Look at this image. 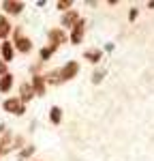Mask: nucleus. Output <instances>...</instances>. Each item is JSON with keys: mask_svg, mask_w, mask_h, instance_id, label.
Wrapping results in <instances>:
<instances>
[{"mask_svg": "<svg viewBox=\"0 0 154 161\" xmlns=\"http://www.w3.org/2000/svg\"><path fill=\"white\" fill-rule=\"evenodd\" d=\"M9 30H11V28H9V22H7L4 17H0V37H7Z\"/></svg>", "mask_w": 154, "mask_h": 161, "instance_id": "obj_12", "label": "nucleus"}, {"mask_svg": "<svg viewBox=\"0 0 154 161\" xmlns=\"http://www.w3.org/2000/svg\"><path fill=\"white\" fill-rule=\"evenodd\" d=\"M4 110L13 112V114H24V105L19 103V99H7L4 101Z\"/></svg>", "mask_w": 154, "mask_h": 161, "instance_id": "obj_2", "label": "nucleus"}, {"mask_svg": "<svg viewBox=\"0 0 154 161\" xmlns=\"http://www.w3.org/2000/svg\"><path fill=\"white\" fill-rule=\"evenodd\" d=\"M103 75H105V73H103V71H96V73L92 75V82H94V84H99V82H101V80H103Z\"/></svg>", "mask_w": 154, "mask_h": 161, "instance_id": "obj_16", "label": "nucleus"}, {"mask_svg": "<svg viewBox=\"0 0 154 161\" xmlns=\"http://www.w3.org/2000/svg\"><path fill=\"white\" fill-rule=\"evenodd\" d=\"M81 35H84V22H77L73 26V35H71V41L73 43H79L81 41Z\"/></svg>", "mask_w": 154, "mask_h": 161, "instance_id": "obj_3", "label": "nucleus"}, {"mask_svg": "<svg viewBox=\"0 0 154 161\" xmlns=\"http://www.w3.org/2000/svg\"><path fill=\"white\" fill-rule=\"evenodd\" d=\"M62 24L64 26H73V24H77V13H66V15H64L62 17Z\"/></svg>", "mask_w": 154, "mask_h": 161, "instance_id": "obj_6", "label": "nucleus"}, {"mask_svg": "<svg viewBox=\"0 0 154 161\" xmlns=\"http://www.w3.org/2000/svg\"><path fill=\"white\" fill-rule=\"evenodd\" d=\"M77 71H79L77 62H69L62 71H60V80H71V77H75V75H77Z\"/></svg>", "mask_w": 154, "mask_h": 161, "instance_id": "obj_1", "label": "nucleus"}, {"mask_svg": "<svg viewBox=\"0 0 154 161\" xmlns=\"http://www.w3.org/2000/svg\"><path fill=\"white\" fill-rule=\"evenodd\" d=\"M34 90H37V95H43L45 92V84H43V77H34Z\"/></svg>", "mask_w": 154, "mask_h": 161, "instance_id": "obj_10", "label": "nucleus"}, {"mask_svg": "<svg viewBox=\"0 0 154 161\" xmlns=\"http://www.w3.org/2000/svg\"><path fill=\"white\" fill-rule=\"evenodd\" d=\"M11 82H13V77L4 73V77L0 80V90H9V88H11Z\"/></svg>", "mask_w": 154, "mask_h": 161, "instance_id": "obj_11", "label": "nucleus"}, {"mask_svg": "<svg viewBox=\"0 0 154 161\" xmlns=\"http://www.w3.org/2000/svg\"><path fill=\"white\" fill-rule=\"evenodd\" d=\"M54 50H56V47H45V50L41 52V58H43V60H47L51 54H54Z\"/></svg>", "mask_w": 154, "mask_h": 161, "instance_id": "obj_15", "label": "nucleus"}, {"mask_svg": "<svg viewBox=\"0 0 154 161\" xmlns=\"http://www.w3.org/2000/svg\"><path fill=\"white\" fill-rule=\"evenodd\" d=\"M2 56H4V60H13V47H11V43H2Z\"/></svg>", "mask_w": 154, "mask_h": 161, "instance_id": "obj_7", "label": "nucleus"}, {"mask_svg": "<svg viewBox=\"0 0 154 161\" xmlns=\"http://www.w3.org/2000/svg\"><path fill=\"white\" fill-rule=\"evenodd\" d=\"M30 97H32V88L28 86V84H24L22 86V101H28Z\"/></svg>", "mask_w": 154, "mask_h": 161, "instance_id": "obj_13", "label": "nucleus"}, {"mask_svg": "<svg viewBox=\"0 0 154 161\" xmlns=\"http://www.w3.org/2000/svg\"><path fill=\"white\" fill-rule=\"evenodd\" d=\"M24 9V4L22 2H11V0H7L4 2V11H9V13H19Z\"/></svg>", "mask_w": 154, "mask_h": 161, "instance_id": "obj_5", "label": "nucleus"}, {"mask_svg": "<svg viewBox=\"0 0 154 161\" xmlns=\"http://www.w3.org/2000/svg\"><path fill=\"white\" fill-rule=\"evenodd\" d=\"M49 39L54 41V47H56L58 43H64V41H66V35H64L62 30H51V32H49Z\"/></svg>", "mask_w": 154, "mask_h": 161, "instance_id": "obj_4", "label": "nucleus"}, {"mask_svg": "<svg viewBox=\"0 0 154 161\" xmlns=\"http://www.w3.org/2000/svg\"><path fill=\"white\" fill-rule=\"evenodd\" d=\"M86 58H88L90 62H99L101 60V52L99 50H90V52H86Z\"/></svg>", "mask_w": 154, "mask_h": 161, "instance_id": "obj_9", "label": "nucleus"}, {"mask_svg": "<svg viewBox=\"0 0 154 161\" xmlns=\"http://www.w3.org/2000/svg\"><path fill=\"white\" fill-rule=\"evenodd\" d=\"M69 7H71V2H69V0H64V2H58V9H69Z\"/></svg>", "mask_w": 154, "mask_h": 161, "instance_id": "obj_17", "label": "nucleus"}, {"mask_svg": "<svg viewBox=\"0 0 154 161\" xmlns=\"http://www.w3.org/2000/svg\"><path fill=\"white\" fill-rule=\"evenodd\" d=\"M7 71V67H4V62H0V73H4Z\"/></svg>", "mask_w": 154, "mask_h": 161, "instance_id": "obj_18", "label": "nucleus"}, {"mask_svg": "<svg viewBox=\"0 0 154 161\" xmlns=\"http://www.w3.org/2000/svg\"><path fill=\"white\" fill-rule=\"evenodd\" d=\"M30 47H32V43L28 39H17V50L19 52H28Z\"/></svg>", "mask_w": 154, "mask_h": 161, "instance_id": "obj_8", "label": "nucleus"}, {"mask_svg": "<svg viewBox=\"0 0 154 161\" xmlns=\"http://www.w3.org/2000/svg\"><path fill=\"white\" fill-rule=\"evenodd\" d=\"M49 118H51V123H60V108H51V114H49Z\"/></svg>", "mask_w": 154, "mask_h": 161, "instance_id": "obj_14", "label": "nucleus"}]
</instances>
